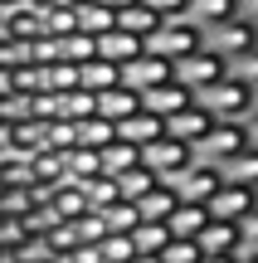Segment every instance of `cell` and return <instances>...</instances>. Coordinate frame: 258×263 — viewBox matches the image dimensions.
Listing matches in <instances>:
<instances>
[{"label":"cell","instance_id":"1","mask_svg":"<svg viewBox=\"0 0 258 263\" xmlns=\"http://www.w3.org/2000/svg\"><path fill=\"white\" fill-rule=\"evenodd\" d=\"M205 107L214 112V122H249V112L258 107V88L244 83V78H220V83H210L205 93H195Z\"/></svg>","mask_w":258,"mask_h":263},{"label":"cell","instance_id":"2","mask_svg":"<svg viewBox=\"0 0 258 263\" xmlns=\"http://www.w3.org/2000/svg\"><path fill=\"white\" fill-rule=\"evenodd\" d=\"M220 78H229V59L214 54L210 44L195 49V54H185V59H175V83L190 88V93H205V88L220 83Z\"/></svg>","mask_w":258,"mask_h":263},{"label":"cell","instance_id":"3","mask_svg":"<svg viewBox=\"0 0 258 263\" xmlns=\"http://www.w3.org/2000/svg\"><path fill=\"white\" fill-rule=\"evenodd\" d=\"M195 156H200V151H195L190 141H175V137H161V141H146L142 146V166L151 171V176H161V180H175L181 171H190Z\"/></svg>","mask_w":258,"mask_h":263},{"label":"cell","instance_id":"4","mask_svg":"<svg viewBox=\"0 0 258 263\" xmlns=\"http://www.w3.org/2000/svg\"><path fill=\"white\" fill-rule=\"evenodd\" d=\"M205 44L234 64V59H244L249 49H258V25H253L249 15H234V20H224V25L205 29Z\"/></svg>","mask_w":258,"mask_h":263},{"label":"cell","instance_id":"5","mask_svg":"<svg viewBox=\"0 0 258 263\" xmlns=\"http://www.w3.org/2000/svg\"><path fill=\"white\" fill-rule=\"evenodd\" d=\"M210 127H214V112L195 98L190 107H181V112H171L166 117V137H175V141H190V146H200L205 137H210Z\"/></svg>","mask_w":258,"mask_h":263},{"label":"cell","instance_id":"6","mask_svg":"<svg viewBox=\"0 0 258 263\" xmlns=\"http://www.w3.org/2000/svg\"><path fill=\"white\" fill-rule=\"evenodd\" d=\"M244 146H249V132H244V122H214L210 137H205L195 151H200L205 161H214V166H224V161H229L234 151H244Z\"/></svg>","mask_w":258,"mask_h":263},{"label":"cell","instance_id":"7","mask_svg":"<svg viewBox=\"0 0 258 263\" xmlns=\"http://www.w3.org/2000/svg\"><path fill=\"white\" fill-rule=\"evenodd\" d=\"M171 78H175V64H166V59H156V54H136L132 64H122V83L136 88V93L161 88V83H171Z\"/></svg>","mask_w":258,"mask_h":263},{"label":"cell","instance_id":"8","mask_svg":"<svg viewBox=\"0 0 258 263\" xmlns=\"http://www.w3.org/2000/svg\"><path fill=\"white\" fill-rule=\"evenodd\" d=\"M195 244H200L205 254H244V224L239 219H210Z\"/></svg>","mask_w":258,"mask_h":263},{"label":"cell","instance_id":"9","mask_svg":"<svg viewBox=\"0 0 258 263\" xmlns=\"http://www.w3.org/2000/svg\"><path fill=\"white\" fill-rule=\"evenodd\" d=\"M253 205H258V190L229 185V180H224V185L214 190V200H210V215H214V219H244Z\"/></svg>","mask_w":258,"mask_h":263},{"label":"cell","instance_id":"10","mask_svg":"<svg viewBox=\"0 0 258 263\" xmlns=\"http://www.w3.org/2000/svg\"><path fill=\"white\" fill-rule=\"evenodd\" d=\"M190 103H195V93H190V88H181L175 78L142 93V107H146V112H156V117H171V112H181V107H190Z\"/></svg>","mask_w":258,"mask_h":263},{"label":"cell","instance_id":"11","mask_svg":"<svg viewBox=\"0 0 258 263\" xmlns=\"http://www.w3.org/2000/svg\"><path fill=\"white\" fill-rule=\"evenodd\" d=\"M210 205H195V200H181V205L171 210V219H166V229H171V239H200V229L210 224Z\"/></svg>","mask_w":258,"mask_h":263},{"label":"cell","instance_id":"12","mask_svg":"<svg viewBox=\"0 0 258 263\" xmlns=\"http://www.w3.org/2000/svg\"><path fill=\"white\" fill-rule=\"evenodd\" d=\"M220 171H224V180H229V185H249V190H258V146L234 151Z\"/></svg>","mask_w":258,"mask_h":263},{"label":"cell","instance_id":"13","mask_svg":"<svg viewBox=\"0 0 258 263\" xmlns=\"http://www.w3.org/2000/svg\"><path fill=\"white\" fill-rule=\"evenodd\" d=\"M175 205H181V195H175L171 185H161V180H156V185L136 200V215H142V219H171Z\"/></svg>","mask_w":258,"mask_h":263},{"label":"cell","instance_id":"14","mask_svg":"<svg viewBox=\"0 0 258 263\" xmlns=\"http://www.w3.org/2000/svg\"><path fill=\"white\" fill-rule=\"evenodd\" d=\"M234 15H239V0H190V20L200 29H214V25H224Z\"/></svg>","mask_w":258,"mask_h":263},{"label":"cell","instance_id":"15","mask_svg":"<svg viewBox=\"0 0 258 263\" xmlns=\"http://www.w3.org/2000/svg\"><path fill=\"white\" fill-rule=\"evenodd\" d=\"M132 244H136V254H161V249L171 244V229H166V219H142V224L132 229Z\"/></svg>","mask_w":258,"mask_h":263},{"label":"cell","instance_id":"16","mask_svg":"<svg viewBox=\"0 0 258 263\" xmlns=\"http://www.w3.org/2000/svg\"><path fill=\"white\" fill-rule=\"evenodd\" d=\"M156 258H161V263H200V258H205V249L195 244V239H171V244H166Z\"/></svg>","mask_w":258,"mask_h":263},{"label":"cell","instance_id":"17","mask_svg":"<svg viewBox=\"0 0 258 263\" xmlns=\"http://www.w3.org/2000/svg\"><path fill=\"white\" fill-rule=\"evenodd\" d=\"M146 10H156L161 20H190V0H142Z\"/></svg>","mask_w":258,"mask_h":263},{"label":"cell","instance_id":"18","mask_svg":"<svg viewBox=\"0 0 258 263\" xmlns=\"http://www.w3.org/2000/svg\"><path fill=\"white\" fill-rule=\"evenodd\" d=\"M229 73L258 88V49H249V54H244V59H234V64H229Z\"/></svg>","mask_w":258,"mask_h":263},{"label":"cell","instance_id":"19","mask_svg":"<svg viewBox=\"0 0 258 263\" xmlns=\"http://www.w3.org/2000/svg\"><path fill=\"white\" fill-rule=\"evenodd\" d=\"M239 224H244V249H258V205L239 219Z\"/></svg>","mask_w":258,"mask_h":263},{"label":"cell","instance_id":"20","mask_svg":"<svg viewBox=\"0 0 258 263\" xmlns=\"http://www.w3.org/2000/svg\"><path fill=\"white\" fill-rule=\"evenodd\" d=\"M244 132H249V146H258V107L249 112V122H244Z\"/></svg>","mask_w":258,"mask_h":263},{"label":"cell","instance_id":"21","mask_svg":"<svg viewBox=\"0 0 258 263\" xmlns=\"http://www.w3.org/2000/svg\"><path fill=\"white\" fill-rule=\"evenodd\" d=\"M239 15H249L253 25H258V0H239Z\"/></svg>","mask_w":258,"mask_h":263},{"label":"cell","instance_id":"22","mask_svg":"<svg viewBox=\"0 0 258 263\" xmlns=\"http://www.w3.org/2000/svg\"><path fill=\"white\" fill-rule=\"evenodd\" d=\"M200 263H239V254H205Z\"/></svg>","mask_w":258,"mask_h":263},{"label":"cell","instance_id":"23","mask_svg":"<svg viewBox=\"0 0 258 263\" xmlns=\"http://www.w3.org/2000/svg\"><path fill=\"white\" fill-rule=\"evenodd\" d=\"M239 263H258V249H244V254H239Z\"/></svg>","mask_w":258,"mask_h":263},{"label":"cell","instance_id":"24","mask_svg":"<svg viewBox=\"0 0 258 263\" xmlns=\"http://www.w3.org/2000/svg\"><path fill=\"white\" fill-rule=\"evenodd\" d=\"M132 263H161V258H156V254H136Z\"/></svg>","mask_w":258,"mask_h":263}]
</instances>
